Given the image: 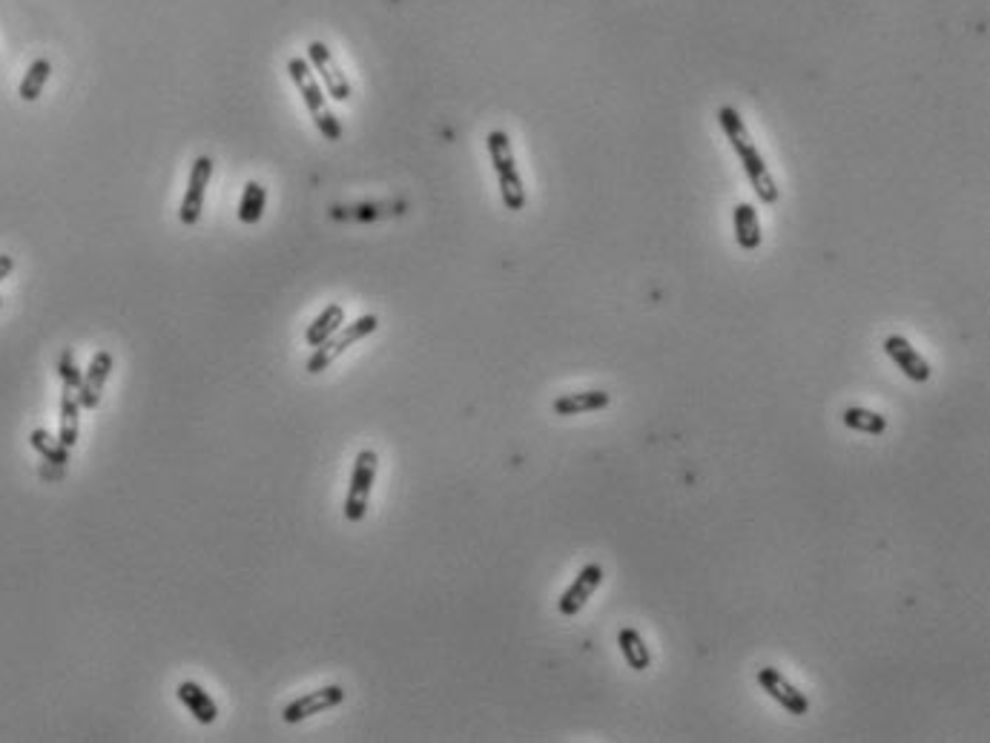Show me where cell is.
<instances>
[{"instance_id":"obj_1","label":"cell","mask_w":990,"mask_h":743,"mask_svg":"<svg viewBox=\"0 0 990 743\" xmlns=\"http://www.w3.org/2000/svg\"><path fill=\"white\" fill-rule=\"evenodd\" d=\"M718 124H721V130H724V135L729 138L732 150H735L738 158H741L744 173H747L749 184H752V190H755L758 201L775 204L778 196H781V187L775 184V178H772L770 167H767V161H764V155L758 150V144L752 141L747 124H744V118H741V112L726 104V107L718 110Z\"/></svg>"},{"instance_id":"obj_2","label":"cell","mask_w":990,"mask_h":743,"mask_svg":"<svg viewBox=\"0 0 990 743\" xmlns=\"http://www.w3.org/2000/svg\"><path fill=\"white\" fill-rule=\"evenodd\" d=\"M485 147H488V155H491V164H494V173H497V184H500V198L506 204V210L511 213H520L526 207V187H523V178H520V170H517V158H514V150H511V138H508L506 130H491L485 135Z\"/></svg>"},{"instance_id":"obj_3","label":"cell","mask_w":990,"mask_h":743,"mask_svg":"<svg viewBox=\"0 0 990 743\" xmlns=\"http://www.w3.org/2000/svg\"><path fill=\"white\" fill-rule=\"evenodd\" d=\"M287 75H290V81H293L296 89H299L305 107H308V112L313 115V121H316V130L322 132V138H325V141H339V138H342V124H339V118L328 110V101H325V95H322L319 81L313 78L308 61H305V58H290V61H287Z\"/></svg>"},{"instance_id":"obj_4","label":"cell","mask_w":990,"mask_h":743,"mask_svg":"<svg viewBox=\"0 0 990 743\" xmlns=\"http://www.w3.org/2000/svg\"><path fill=\"white\" fill-rule=\"evenodd\" d=\"M376 328H379V319H376L374 313H365V316H359V319L351 322V325H342V328L330 336L328 342H322L319 348H313V356H310L308 365H305L308 373L328 371L330 365H333L345 350L351 348V345H356V342H362V339H368L371 333H376Z\"/></svg>"},{"instance_id":"obj_5","label":"cell","mask_w":990,"mask_h":743,"mask_svg":"<svg viewBox=\"0 0 990 743\" xmlns=\"http://www.w3.org/2000/svg\"><path fill=\"white\" fill-rule=\"evenodd\" d=\"M376 471H379V457H376V451H371V448L359 451L356 459H353L351 485H348V500H345V520H348V523L365 520L368 503H371V491H374Z\"/></svg>"},{"instance_id":"obj_6","label":"cell","mask_w":990,"mask_h":743,"mask_svg":"<svg viewBox=\"0 0 990 743\" xmlns=\"http://www.w3.org/2000/svg\"><path fill=\"white\" fill-rule=\"evenodd\" d=\"M210 175H213V158L198 155L196 161H193V170H190V181H187L184 201H181V207H178V219H181L184 227H193V224H198V219H201Z\"/></svg>"},{"instance_id":"obj_7","label":"cell","mask_w":990,"mask_h":743,"mask_svg":"<svg viewBox=\"0 0 990 743\" xmlns=\"http://www.w3.org/2000/svg\"><path fill=\"white\" fill-rule=\"evenodd\" d=\"M345 700V689L330 683V686H322V689H313L308 695L302 698L290 700L285 709H282V721L285 723H302L313 718V715H322L328 709H336L339 703Z\"/></svg>"},{"instance_id":"obj_8","label":"cell","mask_w":990,"mask_h":743,"mask_svg":"<svg viewBox=\"0 0 990 743\" xmlns=\"http://www.w3.org/2000/svg\"><path fill=\"white\" fill-rule=\"evenodd\" d=\"M603 577L606 574H603L600 563H586L583 569L577 571L572 586L563 591V597L557 600V612L563 614V617H577V614L586 609V603L594 597V591L600 589Z\"/></svg>"},{"instance_id":"obj_9","label":"cell","mask_w":990,"mask_h":743,"mask_svg":"<svg viewBox=\"0 0 990 743\" xmlns=\"http://www.w3.org/2000/svg\"><path fill=\"white\" fill-rule=\"evenodd\" d=\"M758 686H761V689H764V692H767L781 709H787L790 715H807V712H810V698H807L798 686H792L790 680L781 675V669H775V666L758 669Z\"/></svg>"},{"instance_id":"obj_10","label":"cell","mask_w":990,"mask_h":743,"mask_svg":"<svg viewBox=\"0 0 990 743\" xmlns=\"http://www.w3.org/2000/svg\"><path fill=\"white\" fill-rule=\"evenodd\" d=\"M884 353L890 356V362H893V365H896L910 382H927V379L933 376L930 362L919 353V348L910 345V339L902 336V333H893V336L884 339Z\"/></svg>"},{"instance_id":"obj_11","label":"cell","mask_w":990,"mask_h":743,"mask_svg":"<svg viewBox=\"0 0 990 743\" xmlns=\"http://www.w3.org/2000/svg\"><path fill=\"white\" fill-rule=\"evenodd\" d=\"M112 373V353L110 350H98L92 359H89L87 371H84V379H81V388H78V402L84 411H95L101 405V396H104V388H107V379Z\"/></svg>"},{"instance_id":"obj_12","label":"cell","mask_w":990,"mask_h":743,"mask_svg":"<svg viewBox=\"0 0 990 743\" xmlns=\"http://www.w3.org/2000/svg\"><path fill=\"white\" fill-rule=\"evenodd\" d=\"M308 64H313V69L319 72V78L325 81L328 95L333 101H348L351 98V84H348L345 72L336 66L330 49L322 41H310L308 44Z\"/></svg>"},{"instance_id":"obj_13","label":"cell","mask_w":990,"mask_h":743,"mask_svg":"<svg viewBox=\"0 0 990 743\" xmlns=\"http://www.w3.org/2000/svg\"><path fill=\"white\" fill-rule=\"evenodd\" d=\"M405 213L402 201H365V204H353V207H330V219L333 221H382Z\"/></svg>"},{"instance_id":"obj_14","label":"cell","mask_w":990,"mask_h":743,"mask_svg":"<svg viewBox=\"0 0 990 743\" xmlns=\"http://www.w3.org/2000/svg\"><path fill=\"white\" fill-rule=\"evenodd\" d=\"M612 405V394L609 391H574V394H563L554 399V414L557 416H580V414H597L603 408Z\"/></svg>"},{"instance_id":"obj_15","label":"cell","mask_w":990,"mask_h":743,"mask_svg":"<svg viewBox=\"0 0 990 743\" xmlns=\"http://www.w3.org/2000/svg\"><path fill=\"white\" fill-rule=\"evenodd\" d=\"M176 695L198 723H204V726L216 723V718H219V706H216V700L210 698V695L198 686L196 680H181Z\"/></svg>"},{"instance_id":"obj_16","label":"cell","mask_w":990,"mask_h":743,"mask_svg":"<svg viewBox=\"0 0 990 743\" xmlns=\"http://www.w3.org/2000/svg\"><path fill=\"white\" fill-rule=\"evenodd\" d=\"M732 224H735V241L741 250H758L761 241H764V233H761V219H758V210L752 204H738L735 213H732Z\"/></svg>"},{"instance_id":"obj_17","label":"cell","mask_w":990,"mask_h":743,"mask_svg":"<svg viewBox=\"0 0 990 743\" xmlns=\"http://www.w3.org/2000/svg\"><path fill=\"white\" fill-rule=\"evenodd\" d=\"M81 402H78V391L64 388L61 394V416H58V439L64 442L66 448L72 451L78 445V434H81Z\"/></svg>"},{"instance_id":"obj_18","label":"cell","mask_w":990,"mask_h":743,"mask_svg":"<svg viewBox=\"0 0 990 743\" xmlns=\"http://www.w3.org/2000/svg\"><path fill=\"white\" fill-rule=\"evenodd\" d=\"M617 646H620V655H623L629 669L646 672L652 666V652H649V646H646V640H643V634L638 629H620Z\"/></svg>"},{"instance_id":"obj_19","label":"cell","mask_w":990,"mask_h":743,"mask_svg":"<svg viewBox=\"0 0 990 743\" xmlns=\"http://www.w3.org/2000/svg\"><path fill=\"white\" fill-rule=\"evenodd\" d=\"M342 325H345V307L328 305L319 316H316V319H313V325H308V330H305V342H308L310 348H319V345L328 342L330 336L342 328Z\"/></svg>"},{"instance_id":"obj_20","label":"cell","mask_w":990,"mask_h":743,"mask_svg":"<svg viewBox=\"0 0 990 743\" xmlns=\"http://www.w3.org/2000/svg\"><path fill=\"white\" fill-rule=\"evenodd\" d=\"M841 422L850 431L867 434V437H881L887 431V416L876 414V411H867V408H856V405L841 414Z\"/></svg>"},{"instance_id":"obj_21","label":"cell","mask_w":990,"mask_h":743,"mask_svg":"<svg viewBox=\"0 0 990 743\" xmlns=\"http://www.w3.org/2000/svg\"><path fill=\"white\" fill-rule=\"evenodd\" d=\"M49 75H52V64H49L46 58L32 61V64H29V69H26V75H23L21 87H18L21 101H26V104L38 101V98H41V92H44L46 81H49Z\"/></svg>"},{"instance_id":"obj_22","label":"cell","mask_w":990,"mask_h":743,"mask_svg":"<svg viewBox=\"0 0 990 743\" xmlns=\"http://www.w3.org/2000/svg\"><path fill=\"white\" fill-rule=\"evenodd\" d=\"M29 445H32V448H35L49 465L64 468L66 462H69V448H66L61 439L52 437L49 431H44V428H35V431L29 434Z\"/></svg>"},{"instance_id":"obj_23","label":"cell","mask_w":990,"mask_h":743,"mask_svg":"<svg viewBox=\"0 0 990 743\" xmlns=\"http://www.w3.org/2000/svg\"><path fill=\"white\" fill-rule=\"evenodd\" d=\"M264 204H267V190L259 181H247L242 201H239V221L242 224H259L264 216Z\"/></svg>"},{"instance_id":"obj_24","label":"cell","mask_w":990,"mask_h":743,"mask_svg":"<svg viewBox=\"0 0 990 743\" xmlns=\"http://www.w3.org/2000/svg\"><path fill=\"white\" fill-rule=\"evenodd\" d=\"M58 376H61L64 388H69V391H78V388H81L84 371L78 368V362H75V350L72 348H66L64 353H61V359H58Z\"/></svg>"},{"instance_id":"obj_25","label":"cell","mask_w":990,"mask_h":743,"mask_svg":"<svg viewBox=\"0 0 990 743\" xmlns=\"http://www.w3.org/2000/svg\"><path fill=\"white\" fill-rule=\"evenodd\" d=\"M12 270H15V259L3 253V256H0V282H3V279H6V276L12 273Z\"/></svg>"},{"instance_id":"obj_26","label":"cell","mask_w":990,"mask_h":743,"mask_svg":"<svg viewBox=\"0 0 990 743\" xmlns=\"http://www.w3.org/2000/svg\"><path fill=\"white\" fill-rule=\"evenodd\" d=\"M0 305H3V299H0Z\"/></svg>"}]
</instances>
